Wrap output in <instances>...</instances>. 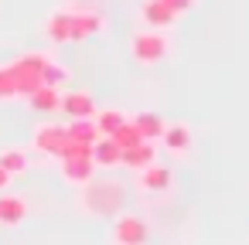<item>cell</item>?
<instances>
[{"mask_svg":"<svg viewBox=\"0 0 249 245\" xmlns=\"http://www.w3.org/2000/svg\"><path fill=\"white\" fill-rule=\"evenodd\" d=\"M69 14H72V45H82V41H89L92 34H99V31L106 28V21H103L99 11H89V7H69Z\"/></svg>","mask_w":249,"mask_h":245,"instance_id":"3957f363","label":"cell"},{"mask_svg":"<svg viewBox=\"0 0 249 245\" xmlns=\"http://www.w3.org/2000/svg\"><path fill=\"white\" fill-rule=\"evenodd\" d=\"M45 34H48L52 45H72V14H69V7L55 11L45 21Z\"/></svg>","mask_w":249,"mask_h":245,"instance_id":"30bf717a","label":"cell"},{"mask_svg":"<svg viewBox=\"0 0 249 245\" xmlns=\"http://www.w3.org/2000/svg\"><path fill=\"white\" fill-rule=\"evenodd\" d=\"M150 163H157V147H154V143H147V140L120 153V167H130V170H143V167H150Z\"/></svg>","mask_w":249,"mask_h":245,"instance_id":"7c38bea8","label":"cell"},{"mask_svg":"<svg viewBox=\"0 0 249 245\" xmlns=\"http://www.w3.org/2000/svg\"><path fill=\"white\" fill-rule=\"evenodd\" d=\"M52 58L45 55V51H24V55H18L7 68H11V75H14V89H18V99H28L38 85H45L41 82V72H45V65H48Z\"/></svg>","mask_w":249,"mask_h":245,"instance_id":"6da1fadb","label":"cell"},{"mask_svg":"<svg viewBox=\"0 0 249 245\" xmlns=\"http://www.w3.org/2000/svg\"><path fill=\"white\" fill-rule=\"evenodd\" d=\"M130 55H133L137 65H147V68L160 65L167 58V38H164V31H150V28L137 31L133 41H130Z\"/></svg>","mask_w":249,"mask_h":245,"instance_id":"7a4b0ae2","label":"cell"},{"mask_svg":"<svg viewBox=\"0 0 249 245\" xmlns=\"http://www.w3.org/2000/svg\"><path fill=\"white\" fill-rule=\"evenodd\" d=\"M7 184H11V174H7L4 167H0V191H7Z\"/></svg>","mask_w":249,"mask_h":245,"instance_id":"d4e9b609","label":"cell"},{"mask_svg":"<svg viewBox=\"0 0 249 245\" xmlns=\"http://www.w3.org/2000/svg\"><path fill=\"white\" fill-rule=\"evenodd\" d=\"M92 174H96L92 160H62V177H65L69 184H75V187L92 184Z\"/></svg>","mask_w":249,"mask_h":245,"instance_id":"2e32d148","label":"cell"},{"mask_svg":"<svg viewBox=\"0 0 249 245\" xmlns=\"http://www.w3.org/2000/svg\"><path fill=\"white\" fill-rule=\"evenodd\" d=\"M89 187V184H86ZM92 191V197H86L82 204L92 211V214H113V208L120 204V187H113V184H103V187H89Z\"/></svg>","mask_w":249,"mask_h":245,"instance_id":"9c48e42d","label":"cell"},{"mask_svg":"<svg viewBox=\"0 0 249 245\" xmlns=\"http://www.w3.org/2000/svg\"><path fill=\"white\" fill-rule=\"evenodd\" d=\"M147 235H150V228H147V221H140L137 214H120V218L113 221V238H116V245H147Z\"/></svg>","mask_w":249,"mask_h":245,"instance_id":"5b68a950","label":"cell"},{"mask_svg":"<svg viewBox=\"0 0 249 245\" xmlns=\"http://www.w3.org/2000/svg\"><path fill=\"white\" fill-rule=\"evenodd\" d=\"M157 143H160L171 157H184V153H191L195 136H191V126H188V123H164V133H160Z\"/></svg>","mask_w":249,"mask_h":245,"instance_id":"277c9868","label":"cell"},{"mask_svg":"<svg viewBox=\"0 0 249 245\" xmlns=\"http://www.w3.org/2000/svg\"><path fill=\"white\" fill-rule=\"evenodd\" d=\"M140 17H143V28H150V31H164V28H171L178 17L160 4V0H143L140 4Z\"/></svg>","mask_w":249,"mask_h":245,"instance_id":"8fae6325","label":"cell"},{"mask_svg":"<svg viewBox=\"0 0 249 245\" xmlns=\"http://www.w3.org/2000/svg\"><path fill=\"white\" fill-rule=\"evenodd\" d=\"M65 133H69V140H79V143H89V147L99 140V130H96L92 119H72L65 126Z\"/></svg>","mask_w":249,"mask_h":245,"instance_id":"d6986e66","label":"cell"},{"mask_svg":"<svg viewBox=\"0 0 249 245\" xmlns=\"http://www.w3.org/2000/svg\"><path fill=\"white\" fill-rule=\"evenodd\" d=\"M126 119H130V116H126L123 109H96V116H92V123H96L99 136H113Z\"/></svg>","mask_w":249,"mask_h":245,"instance_id":"ac0fdd59","label":"cell"},{"mask_svg":"<svg viewBox=\"0 0 249 245\" xmlns=\"http://www.w3.org/2000/svg\"><path fill=\"white\" fill-rule=\"evenodd\" d=\"M130 123L137 126V133H140L147 143H157V140H160V133H164V119H160L157 113H137Z\"/></svg>","mask_w":249,"mask_h":245,"instance_id":"e0dca14e","label":"cell"},{"mask_svg":"<svg viewBox=\"0 0 249 245\" xmlns=\"http://www.w3.org/2000/svg\"><path fill=\"white\" fill-rule=\"evenodd\" d=\"M18 99V89H14V75L7 65H0V102H14Z\"/></svg>","mask_w":249,"mask_h":245,"instance_id":"603a6c76","label":"cell"},{"mask_svg":"<svg viewBox=\"0 0 249 245\" xmlns=\"http://www.w3.org/2000/svg\"><path fill=\"white\" fill-rule=\"evenodd\" d=\"M28 106H31L35 113H58V106H62V89L38 85V89L28 96Z\"/></svg>","mask_w":249,"mask_h":245,"instance_id":"5bb4252c","label":"cell"},{"mask_svg":"<svg viewBox=\"0 0 249 245\" xmlns=\"http://www.w3.org/2000/svg\"><path fill=\"white\" fill-rule=\"evenodd\" d=\"M92 167H103V170L120 167V147H116L109 136H99V140L92 143Z\"/></svg>","mask_w":249,"mask_h":245,"instance_id":"9a60e30c","label":"cell"},{"mask_svg":"<svg viewBox=\"0 0 249 245\" xmlns=\"http://www.w3.org/2000/svg\"><path fill=\"white\" fill-rule=\"evenodd\" d=\"M137 187L147 191V194L167 191V187H171V167H164V163H150V167L137 170Z\"/></svg>","mask_w":249,"mask_h":245,"instance_id":"ba28073f","label":"cell"},{"mask_svg":"<svg viewBox=\"0 0 249 245\" xmlns=\"http://www.w3.org/2000/svg\"><path fill=\"white\" fill-rule=\"evenodd\" d=\"M65 140H69V133H65V126H58V123H45V126H38L35 130V150L38 153H45V157H55L58 160V153H62V147H65Z\"/></svg>","mask_w":249,"mask_h":245,"instance_id":"8992f818","label":"cell"},{"mask_svg":"<svg viewBox=\"0 0 249 245\" xmlns=\"http://www.w3.org/2000/svg\"><path fill=\"white\" fill-rule=\"evenodd\" d=\"M28 218V201L18 194H0V225H21Z\"/></svg>","mask_w":249,"mask_h":245,"instance_id":"4fadbf2b","label":"cell"},{"mask_svg":"<svg viewBox=\"0 0 249 245\" xmlns=\"http://www.w3.org/2000/svg\"><path fill=\"white\" fill-rule=\"evenodd\" d=\"M0 167H4L11 177H18V174H24V170H28V153H24V150H18V147H11V150L0 153Z\"/></svg>","mask_w":249,"mask_h":245,"instance_id":"ffe728a7","label":"cell"},{"mask_svg":"<svg viewBox=\"0 0 249 245\" xmlns=\"http://www.w3.org/2000/svg\"><path fill=\"white\" fill-rule=\"evenodd\" d=\"M160 4H164L174 17H181V14H188V11L195 7V0H160Z\"/></svg>","mask_w":249,"mask_h":245,"instance_id":"cb8c5ba5","label":"cell"},{"mask_svg":"<svg viewBox=\"0 0 249 245\" xmlns=\"http://www.w3.org/2000/svg\"><path fill=\"white\" fill-rule=\"evenodd\" d=\"M109 140L120 147V153H123V150H130V147H137V143H143V136L137 133V126H133L130 119H126V123H123V126H120V130L109 136Z\"/></svg>","mask_w":249,"mask_h":245,"instance_id":"44dd1931","label":"cell"},{"mask_svg":"<svg viewBox=\"0 0 249 245\" xmlns=\"http://www.w3.org/2000/svg\"><path fill=\"white\" fill-rule=\"evenodd\" d=\"M41 82H45V85H52V89H62V85L69 82V68H65V65H58V62H48V65H45V72H41Z\"/></svg>","mask_w":249,"mask_h":245,"instance_id":"7402d4cb","label":"cell"},{"mask_svg":"<svg viewBox=\"0 0 249 245\" xmlns=\"http://www.w3.org/2000/svg\"><path fill=\"white\" fill-rule=\"evenodd\" d=\"M58 113H65L69 119H92L96 116V102H92L89 92H62Z\"/></svg>","mask_w":249,"mask_h":245,"instance_id":"52a82bcc","label":"cell"}]
</instances>
